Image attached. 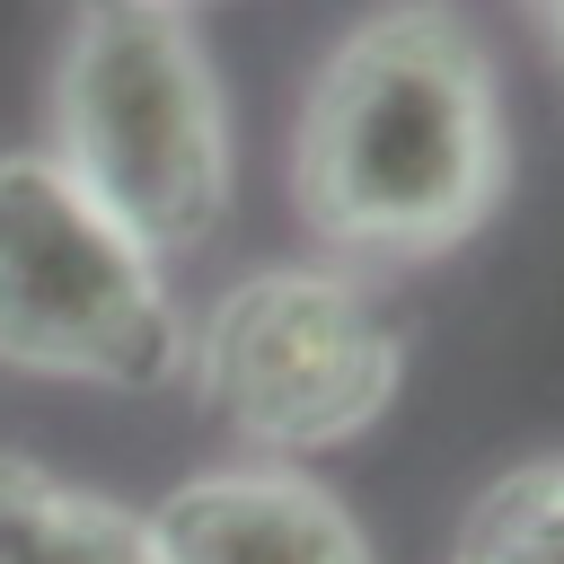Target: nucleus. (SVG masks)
<instances>
[{"instance_id":"1","label":"nucleus","mask_w":564,"mask_h":564,"mask_svg":"<svg viewBox=\"0 0 564 564\" xmlns=\"http://www.w3.org/2000/svg\"><path fill=\"white\" fill-rule=\"evenodd\" d=\"M511 176L476 26L441 0L370 9L308 79L291 203L344 264H432L467 247Z\"/></svg>"},{"instance_id":"2","label":"nucleus","mask_w":564,"mask_h":564,"mask_svg":"<svg viewBox=\"0 0 564 564\" xmlns=\"http://www.w3.org/2000/svg\"><path fill=\"white\" fill-rule=\"evenodd\" d=\"M44 159L150 256H185L220 229L229 115L185 9H79Z\"/></svg>"},{"instance_id":"3","label":"nucleus","mask_w":564,"mask_h":564,"mask_svg":"<svg viewBox=\"0 0 564 564\" xmlns=\"http://www.w3.org/2000/svg\"><path fill=\"white\" fill-rule=\"evenodd\" d=\"M0 361L88 388H167L185 308L44 150H0Z\"/></svg>"},{"instance_id":"4","label":"nucleus","mask_w":564,"mask_h":564,"mask_svg":"<svg viewBox=\"0 0 564 564\" xmlns=\"http://www.w3.org/2000/svg\"><path fill=\"white\" fill-rule=\"evenodd\" d=\"M185 370L220 423L300 458L370 432L397 405L405 344L352 273L256 264L203 308V326H185Z\"/></svg>"},{"instance_id":"5","label":"nucleus","mask_w":564,"mask_h":564,"mask_svg":"<svg viewBox=\"0 0 564 564\" xmlns=\"http://www.w3.org/2000/svg\"><path fill=\"white\" fill-rule=\"evenodd\" d=\"M150 564H370V538L352 502L282 458L203 467L176 494H159Z\"/></svg>"},{"instance_id":"6","label":"nucleus","mask_w":564,"mask_h":564,"mask_svg":"<svg viewBox=\"0 0 564 564\" xmlns=\"http://www.w3.org/2000/svg\"><path fill=\"white\" fill-rule=\"evenodd\" d=\"M0 564H150L141 511L0 449Z\"/></svg>"},{"instance_id":"7","label":"nucleus","mask_w":564,"mask_h":564,"mask_svg":"<svg viewBox=\"0 0 564 564\" xmlns=\"http://www.w3.org/2000/svg\"><path fill=\"white\" fill-rule=\"evenodd\" d=\"M449 564H564V458H529L494 476L467 502Z\"/></svg>"},{"instance_id":"8","label":"nucleus","mask_w":564,"mask_h":564,"mask_svg":"<svg viewBox=\"0 0 564 564\" xmlns=\"http://www.w3.org/2000/svg\"><path fill=\"white\" fill-rule=\"evenodd\" d=\"M538 18H546V44H555V62H564V0H538Z\"/></svg>"},{"instance_id":"9","label":"nucleus","mask_w":564,"mask_h":564,"mask_svg":"<svg viewBox=\"0 0 564 564\" xmlns=\"http://www.w3.org/2000/svg\"><path fill=\"white\" fill-rule=\"evenodd\" d=\"M79 9H185V0H79Z\"/></svg>"}]
</instances>
